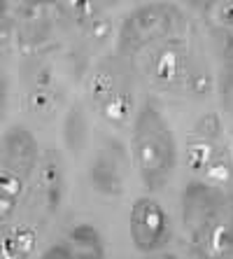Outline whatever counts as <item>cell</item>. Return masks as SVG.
Masks as SVG:
<instances>
[{
    "instance_id": "obj_17",
    "label": "cell",
    "mask_w": 233,
    "mask_h": 259,
    "mask_svg": "<svg viewBox=\"0 0 233 259\" xmlns=\"http://www.w3.org/2000/svg\"><path fill=\"white\" fill-rule=\"evenodd\" d=\"M221 131H224V126H221V119L217 112H208V115H203L201 119L196 121V133L198 138L208 140V143H215V140L221 138Z\"/></svg>"
},
{
    "instance_id": "obj_12",
    "label": "cell",
    "mask_w": 233,
    "mask_h": 259,
    "mask_svg": "<svg viewBox=\"0 0 233 259\" xmlns=\"http://www.w3.org/2000/svg\"><path fill=\"white\" fill-rule=\"evenodd\" d=\"M35 247V234L28 227H17L3 238V257L5 259H26Z\"/></svg>"
},
{
    "instance_id": "obj_9",
    "label": "cell",
    "mask_w": 233,
    "mask_h": 259,
    "mask_svg": "<svg viewBox=\"0 0 233 259\" xmlns=\"http://www.w3.org/2000/svg\"><path fill=\"white\" fill-rule=\"evenodd\" d=\"M89 180L98 194L103 196H121L124 194V180L117 168V163L110 154H98L89 168Z\"/></svg>"
},
{
    "instance_id": "obj_10",
    "label": "cell",
    "mask_w": 233,
    "mask_h": 259,
    "mask_svg": "<svg viewBox=\"0 0 233 259\" xmlns=\"http://www.w3.org/2000/svg\"><path fill=\"white\" fill-rule=\"evenodd\" d=\"M68 243L75 250V259H105V247L98 229L89 222L75 224L68 234Z\"/></svg>"
},
{
    "instance_id": "obj_18",
    "label": "cell",
    "mask_w": 233,
    "mask_h": 259,
    "mask_svg": "<svg viewBox=\"0 0 233 259\" xmlns=\"http://www.w3.org/2000/svg\"><path fill=\"white\" fill-rule=\"evenodd\" d=\"M114 79H112V75L110 72H105V70H98L94 77H91V96H94V101L96 103H105L110 96L114 94Z\"/></svg>"
},
{
    "instance_id": "obj_1",
    "label": "cell",
    "mask_w": 233,
    "mask_h": 259,
    "mask_svg": "<svg viewBox=\"0 0 233 259\" xmlns=\"http://www.w3.org/2000/svg\"><path fill=\"white\" fill-rule=\"evenodd\" d=\"M131 154L140 180L150 192L166 187L177 163V147L170 124L152 101L137 110L131 133Z\"/></svg>"
},
{
    "instance_id": "obj_21",
    "label": "cell",
    "mask_w": 233,
    "mask_h": 259,
    "mask_svg": "<svg viewBox=\"0 0 233 259\" xmlns=\"http://www.w3.org/2000/svg\"><path fill=\"white\" fill-rule=\"evenodd\" d=\"M86 35H89V40H94V42H105V40L112 35V21L105 17L94 19V21L86 26Z\"/></svg>"
},
{
    "instance_id": "obj_6",
    "label": "cell",
    "mask_w": 233,
    "mask_h": 259,
    "mask_svg": "<svg viewBox=\"0 0 233 259\" xmlns=\"http://www.w3.org/2000/svg\"><path fill=\"white\" fill-rule=\"evenodd\" d=\"M194 250L201 259H233V194H226L219 217Z\"/></svg>"
},
{
    "instance_id": "obj_23",
    "label": "cell",
    "mask_w": 233,
    "mask_h": 259,
    "mask_svg": "<svg viewBox=\"0 0 233 259\" xmlns=\"http://www.w3.org/2000/svg\"><path fill=\"white\" fill-rule=\"evenodd\" d=\"M40 259H75V250H72L70 243H54L42 252Z\"/></svg>"
},
{
    "instance_id": "obj_25",
    "label": "cell",
    "mask_w": 233,
    "mask_h": 259,
    "mask_svg": "<svg viewBox=\"0 0 233 259\" xmlns=\"http://www.w3.org/2000/svg\"><path fill=\"white\" fill-rule=\"evenodd\" d=\"M150 259H177V257L170 252H161V254H154V257H150Z\"/></svg>"
},
{
    "instance_id": "obj_20",
    "label": "cell",
    "mask_w": 233,
    "mask_h": 259,
    "mask_svg": "<svg viewBox=\"0 0 233 259\" xmlns=\"http://www.w3.org/2000/svg\"><path fill=\"white\" fill-rule=\"evenodd\" d=\"M26 105L30 112H49L54 108V94L52 89H30L26 96Z\"/></svg>"
},
{
    "instance_id": "obj_8",
    "label": "cell",
    "mask_w": 233,
    "mask_h": 259,
    "mask_svg": "<svg viewBox=\"0 0 233 259\" xmlns=\"http://www.w3.org/2000/svg\"><path fill=\"white\" fill-rule=\"evenodd\" d=\"M40 192L44 196V205L49 212H56V208L63 201V168H61V159L56 152H47V157L42 161L40 168Z\"/></svg>"
},
{
    "instance_id": "obj_5",
    "label": "cell",
    "mask_w": 233,
    "mask_h": 259,
    "mask_svg": "<svg viewBox=\"0 0 233 259\" xmlns=\"http://www.w3.org/2000/svg\"><path fill=\"white\" fill-rule=\"evenodd\" d=\"M37 166V140L26 126H10L3 136V161L0 170L12 173L28 182Z\"/></svg>"
},
{
    "instance_id": "obj_2",
    "label": "cell",
    "mask_w": 233,
    "mask_h": 259,
    "mask_svg": "<svg viewBox=\"0 0 233 259\" xmlns=\"http://www.w3.org/2000/svg\"><path fill=\"white\" fill-rule=\"evenodd\" d=\"M224 201H226V194L210 182L192 180L184 187V192H182V222H184V231L189 236L192 247H196L205 238L210 227L219 217Z\"/></svg>"
},
{
    "instance_id": "obj_13",
    "label": "cell",
    "mask_w": 233,
    "mask_h": 259,
    "mask_svg": "<svg viewBox=\"0 0 233 259\" xmlns=\"http://www.w3.org/2000/svg\"><path fill=\"white\" fill-rule=\"evenodd\" d=\"M101 110H103V117H105L110 124H117V126L126 124V119L131 117V110H133V96H131V91L117 89L112 96H110L108 101L101 105Z\"/></svg>"
},
{
    "instance_id": "obj_24",
    "label": "cell",
    "mask_w": 233,
    "mask_h": 259,
    "mask_svg": "<svg viewBox=\"0 0 233 259\" xmlns=\"http://www.w3.org/2000/svg\"><path fill=\"white\" fill-rule=\"evenodd\" d=\"M224 56H226L228 63H233V33L226 37V42H224Z\"/></svg>"
},
{
    "instance_id": "obj_4",
    "label": "cell",
    "mask_w": 233,
    "mask_h": 259,
    "mask_svg": "<svg viewBox=\"0 0 233 259\" xmlns=\"http://www.w3.org/2000/svg\"><path fill=\"white\" fill-rule=\"evenodd\" d=\"M128 234L135 250L145 254L159 252L173 234L170 215L156 199L140 196L133 201L131 212H128Z\"/></svg>"
},
{
    "instance_id": "obj_19",
    "label": "cell",
    "mask_w": 233,
    "mask_h": 259,
    "mask_svg": "<svg viewBox=\"0 0 233 259\" xmlns=\"http://www.w3.org/2000/svg\"><path fill=\"white\" fill-rule=\"evenodd\" d=\"M56 7H59V10H68L75 21L89 26L94 19H98L96 12L101 5H96V3H63V5H56Z\"/></svg>"
},
{
    "instance_id": "obj_15",
    "label": "cell",
    "mask_w": 233,
    "mask_h": 259,
    "mask_svg": "<svg viewBox=\"0 0 233 259\" xmlns=\"http://www.w3.org/2000/svg\"><path fill=\"white\" fill-rule=\"evenodd\" d=\"M203 173L210 180V185H217V187H219V185H228V182L233 180V166L224 157H217V154Z\"/></svg>"
},
{
    "instance_id": "obj_14",
    "label": "cell",
    "mask_w": 233,
    "mask_h": 259,
    "mask_svg": "<svg viewBox=\"0 0 233 259\" xmlns=\"http://www.w3.org/2000/svg\"><path fill=\"white\" fill-rule=\"evenodd\" d=\"M184 159L192 170H205L210 166V161L215 159V147H212V143H208L203 138L192 140L184 150Z\"/></svg>"
},
{
    "instance_id": "obj_11",
    "label": "cell",
    "mask_w": 233,
    "mask_h": 259,
    "mask_svg": "<svg viewBox=\"0 0 233 259\" xmlns=\"http://www.w3.org/2000/svg\"><path fill=\"white\" fill-rule=\"evenodd\" d=\"M63 140L70 152H82L89 140V121L79 105H72L63 119Z\"/></svg>"
},
{
    "instance_id": "obj_16",
    "label": "cell",
    "mask_w": 233,
    "mask_h": 259,
    "mask_svg": "<svg viewBox=\"0 0 233 259\" xmlns=\"http://www.w3.org/2000/svg\"><path fill=\"white\" fill-rule=\"evenodd\" d=\"M205 10H208V19L212 24H217L219 28L233 30V3L231 0L210 3V5H205Z\"/></svg>"
},
{
    "instance_id": "obj_22",
    "label": "cell",
    "mask_w": 233,
    "mask_h": 259,
    "mask_svg": "<svg viewBox=\"0 0 233 259\" xmlns=\"http://www.w3.org/2000/svg\"><path fill=\"white\" fill-rule=\"evenodd\" d=\"M189 91H194L196 96H208L210 91H212V75L205 70L192 72L189 75Z\"/></svg>"
},
{
    "instance_id": "obj_3",
    "label": "cell",
    "mask_w": 233,
    "mask_h": 259,
    "mask_svg": "<svg viewBox=\"0 0 233 259\" xmlns=\"http://www.w3.org/2000/svg\"><path fill=\"white\" fill-rule=\"evenodd\" d=\"M175 10L173 5H140L124 19L119 30V49L126 54H135L143 47L152 45L154 40L168 35L175 26Z\"/></svg>"
},
{
    "instance_id": "obj_7",
    "label": "cell",
    "mask_w": 233,
    "mask_h": 259,
    "mask_svg": "<svg viewBox=\"0 0 233 259\" xmlns=\"http://www.w3.org/2000/svg\"><path fill=\"white\" fill-rule=\"evenodd\" d=\"M152 75L156 77V82L163 87H177L182 82V77L187 75V49L182 42L170 40L166 42L159 54L154 56L152 63Z\"/></svg>"
}]
</instances>
